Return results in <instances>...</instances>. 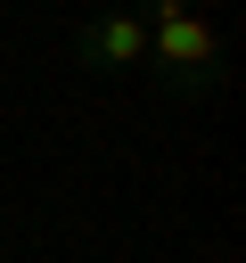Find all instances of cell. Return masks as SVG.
I'll list each match as a JSON object with an SVG mask.
<instances>
[{"mask_svg":"<svg viewBox=\"0 0 246 263\" xmlns=\"http://www.w3.org/2000/svg\"><path fill=\"white\" fill-rule=\"evenodd\" d=\"M148 25V58L172 99H213L221 90V41L205 25V0H123Z\"/></svg>","mask_w":246,"mask_h":263,"instance_id":"6da1fadb","label":"cell"},{"mask_svg":"<svg viewBox=\"0 0 246 263\" xmlns=\"http://www.w3.org/2000/svg\"><path fill=\"white\" fill-rule=\"evenodd\" d=\"M74 58L90 74H131V66H148V25L131 8H98V16L74 25Z\"/></svg>","mask_w":246,"mask_h":263,"instance_id":"7a4b0ae2","label":"cell"}]
</instances>
